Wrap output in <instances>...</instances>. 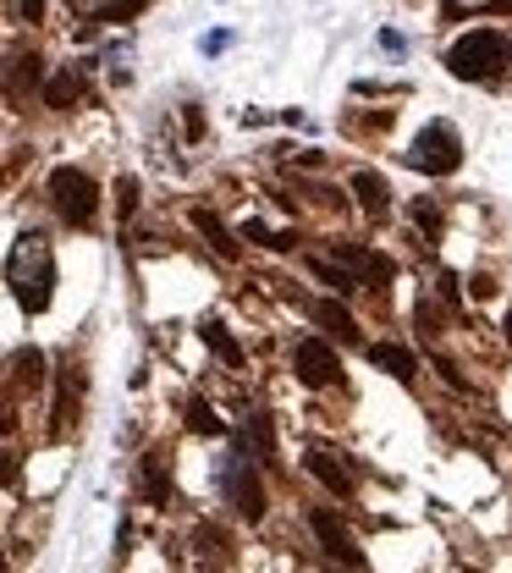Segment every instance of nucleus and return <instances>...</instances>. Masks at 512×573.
Masks as SVG:
<instances>
[{"mask_svg": "<svg viewBox=\"0 0 512 573\" xmlns=\"http://www.w3.org/2000/svg\"><path fill=\"white\" fill-rule=\"evenodd\" d=\"M6 281L28 314H45L50 298H55V253H50V237L45 232H22L12 243V260H6Z\"/></svg>", "mask_w": 512, "mask_h": 573, "instance_id": "f257e3e1", "label": "nucleus"}, {"mask_svg": "<svg viewBox=\"0 0 512 573\" xmlns=\"http://www.w3.org/2000/svg\"><path fill=\"white\" fill-rule=\"evenodd\" d=\"M507 61H512V39L501 28H474V34H463L446 50V72L463 78V83H491Z\"/></svg>", "mask_w": 512, "mask_h": 573, "instance_id": "f03ea898", "label": "nucleus"}, {"mask_svg": "<svg viewBox=\"0 0 512 573\" xmlns=\"http://www.w3.org/2000/svg\"><path fill=\"white\" fill-rule=\"evenodd\" d=\"M50 204L67 227H94V215H100V182L83 166H55L50 171Z\"/></svg>", "mask_w": 512, "mask_h": 573, "instance_id": "7ed1b4c3", "label": "nucleus"}, {"mask_svg": "<svg viewBox=\"0 0 512 573\" xmlns=\"http://www.w3.org/2000/svg\"><path fill=\"white\" fill-rule=\"evenodd\" d=\"M408 166L425 171V177H452V171L463 166L458 127H452V121H425V133L413 138V149H408Z\"/></svg>", "mask_w": 512, "mask_h": 573, "instance_id": "20e7f679", "label": "nucleus"}, {"mask_svg": "<svg viewBox=\"0 0 512 573\" xmlns=\"http://www.w3.org/2000/svg\"><path fill=\"white\" fill-rule=\"evenodd\" d=\"M331 248H336L342 270L353 276L359 286H380V293H386V286L397 281V265L386 260V253H375V248H364V243H331Z\"/></svg>", "mask_w": 512, "mask_h": 573, "instance_id": "39448f33", "label": "nucleus"}, {"mask_svg": "<svg viewBox=\"0 0 512 573\" xmlns=\"http://www.w3.org/2000/svg\"><path fill=\"white\" fill-rule=\"evenodd\" d=\"M293 370H298V380L303 386H331V380H342V359H336V347L331 342H319V336H303L298 347H293Z\"/></svg>", "mask_w": 512, "mask_h": 573, "instance_id": "423d86ee", "label": "nucleus"}, {"mask_svg": "<svg viewBox=\"0 0 512 573\" xmlns=\"http://www.w3.org/2000/svg\"><path fill=\"white\" fill-rule=\"evenodd\" d=\"M309 529H314L319 546H326V557H336L342 568H364V546H359L353 535H347V524H336V513L314 507V513H309Z\"/></svg>", "mask_w": 512, "mask_h": 573, "instance_id": "0eeeda50", "label": "nucleus"}, {"mask_svg": "<svg viewBox=\"0 0 512 573\" xmlns=\"http://www.w3.org/2000/svg\"><path fill=\"white\" fill-rule=\"evenodd\" d=\"M6 105L12 111H22L28 105V94H39V83H45V61H39V50H17V55H6Z\"/></svg>", "mask_w": 512, "mask_h": 573, "instance_id": "6e6552de", "label": "nucleus"}, {"mask_svg": "<svg viewBox=\"0 0 512 573\" xmlns=\"http://www.w3.org/2000/svg\"><path fill=\"white\" fill-rule=\"evenodd\" d=\"M309 474L319 486H331L336 496H353L359 491V469L347 463L342 453H331V447H309Z\"/></svg>", "mask_w": 512, "mask_h": 573, "instance_id": "1a4fd4ad", "label": "nucleus"}, {"mask_svg": "<svg viewBox=\"0 0 512 573\" xmlns=\"http://www.w3.org/2000/svg\"><path fill=\"white\" fill-rule=\"evenodd\" d=\"M227 491H232V502H237V513H243L248 524H260V519H265V486H260V474H253L248 463L227 469Z\"/></svg>", "mask_w": 512, "mask_h": 573, "instance_id": "9d476101", "label": "nucleus"}, {"mask_svg": "<svg viewBox=\"0 0 512 573\" xmlns=\"http://www.w3.org/2000/svg\"><path fill=\"white\" fill-rule=\"evenodd\" d=\"M187 220H194V227H199V237H204V243H210V248L220 253V260H237V253H243V243H237V232H232V227H227V220H220V215H215V210H204V204H199V210H194V215H187Z\"/></svg>", "mask_w": 512, "mask_h": 573, "instance_id": "9b49d317", "label": "nucleus"}, {"mask_svg": "<svg viewBox=\"0 0 512 573\" xmlns=\"http://www.w3.org/2000/svg\"><path fill=\"white\" fill-rule=\"evenodd\" d=\"M309 314H314V326H319V331H336L342 342H364L359 320H353V314H347L336 298H314V303H309Z\"/></svg>", "mask_w": 512, "mask_h": 573, "instance_id": "f8f14e48", "label": "nucleus"}, {"mask_svg": "<svg viewBox=\"0 0 512 573\" xmlns=\"http://www.w3.org/2000/svg\"><path fill=\"white\" fill-rule=\"evenodd\" d=\"M39 94H45V105H50V111H72V105L83 100V72H78V67H61L55 78H45V83H39Z\"/></svg>", "mask_w": 512, "mask_h": 573, "instance_id": "ddd939ff", "label": "nucleus"}, {"mask_svg": "<svg viewBox=\"0 0 512 573\" xmlns=\"http://www.w3.org/2000/svg\"><path fill=\"white\" fill-rule=\"evenodd\" d=\"M364 353H369L375 370H386V375H397V380H413V375H419V359H413L408 347H397V342H369Z\"/></svg>", "mask_w": 512, "mask_h": 573, "instance_id": "4468645a", "label": "nucleus"}, {"mask_svg": "<svg viewBox=\"0 0 512 573\" xmlns=\"http://www.w3.org/2000/svg\"><path fill=\"white\" fill-rule=\"evenodd\" d=\"M78 392H83V375H78V370H67V375H61V397H55L50 436H72V425H78Z\"/></svg>", "mask_w": 512, "mask_h": 573, "instance_id": "2eb2a0df", "label": "nucleus"}, {"mask_svg": "<svg viewBox=\"0 0 512 573\" xmlns=\"http://www.w3.org/2000/svg\"><path fill=\"white\" fill-rule=\"evenodd\" d=\"M353 194L369 215H386L392 210V182L380 177V171H353Z\"/></svg>", "mask_w": 512, "mask_h": 573, "instance_id": "dca6fc26", "label": "nucleus"}, {"mask_svg": "<svg viewBox=\"0 0 512 573\" xmlns=\"http://www.w3.org/2000/svg\"><path fill=\"white\" fill-rule=\"evenodd\" d=\"M138 486H144L149 502H166V496H171V458H166V453H149L144 469H138Z\"/></svg>", "mask_w": 512, "mask_h": 573, "instance_id": "f3484780", "label": "nucleus"}, {"mask_svg": "<svg viewBox=\"0 0 512 573\" xmlns=\"http://www.w3.org/2000/svg\"><path fill=\"white\" fill-rule=\"evenodd\" d=\"M253 447V458L260 463H276V425L270 413H248V430H243V453Z\"/></svg>", "mask_w": 512, "mask_h": 573, "instance_id": "a211bd4d", "label": "nucleus"}, {"mask_svg": "<svg viewBox=\"0 0 512 573\" xmlns=\"http://www.w3.org/2000/svg\"><path fill=\"white\" fill-rule=\"evenodd\" d=\"M194 552L204 568H232V546H227V535H220L215 524H199L194 529Z\"/></svg>", "mask_w": 512, "mask_h": 573, "instance_id": "6ab92c4d", "label": "nucleus"}, {"mask_svg": "<svg viewBox=\"0 0 512 573\" xmlns=\"http://www.w3.org/2000/svg\"><path fill=\"white\" fill-rule=\"evenodd\" d=\"M199 336H204V347H210V353H215L220 364H232V370L243 364V347L232 342V331L220 326V320H204V326H199Z\"/></svg>", "mask_w": 512, "mask_h": 573, "instance_id": "aec40b11", "label": "nucleus"}, {"mask_svg": "<svg viewBox=\"0 0 512 573\" xmlns=\"http://www.w3.org/2000/svg\"><path fill=\"white\" fill-rule=\"evenodd\" d=\"M154 6V0H105L100 12H94V28H116V22H133Z\"/></svg>", "mask_w": 512, "mask_h": 573, "instance_id": "412c9836", "label": "nucleus"}, {"mask_svg": "<svg viewBox=\"0 0 512 573\" xmlns=\"http://www.w3.org/2000/svg\"><path fill=\"white\" fill-rule=\"evenodd\" d=\"M17 386H22V392H39V386H45V353H39V347L17 353Z\"/></svg>", "mask_w": 512, "mask_h": 573, "instance_id": "4be33fe9", "label": "nucleus"}, {"mask_svg": "<svg viewBox=\"0 0 512 573\" xmlns=\"http://www.w3.org/2000/svg\"><path fill=\"white\" fill-rule=\"evenodd\" d=\"M309 265H314V276H319V281H326V286H331V293H336V298H353V293H359V281H353V276H347L342 265H331V260H309Z\"/></svg>", "mask_w": 512, "mask_h": 573, "instance_id": "5701e85b", "label": "nucleus"}, {"mask_svg": "<svg viewBox=\"0 0 512 573\" xmlns=\"http://www.w3.org/2000/svg\"><path fill=\"white\" fill-rule=\"evenodd\" d=\"M187 430H199V436H220V430H227V425H220V413L210 408V403H187Z\"/></svg>", "mask_w": 512, "mask_h": 573, "instance_id": "b1692460", "label": "nucleus"}, {"mask_svg": "<svg viewBox=\"0 0 512 573\" xmlns=\"http://www.w3.org/2000/svg\"><path fill=\"white\" fill-rule=\"evenodd\" d=\"M133 210H138V177H116V215L133 220Z\"/></svg>", "mask_w": 512, "mask_h": 573, "instance_id": "393cba45", "label": "nucleus"}, {"mask_svg": "<svg viewBox=\"0 0 512 573\" xmlns=\"http://www.w3.org/2000/svg\"><path fill=\"white\" fill-rule=\"evenodd\" d=\"M182 133H187V138H204V116H199V105H182Z\"/></svg>", "mask_w": 512, "mask_h": 573, "instance_id": "a878e982", "label": "nucleus"}, {"mask_svg": "<svg viewBox=\"0 0 512 573\" xmlns=\"http://www.w3.org/2000/svg\"><path fill=\"white\" fill-rule=\"evenodd\" d=\"M232 50V28H215V34H204V55H220Z\"/></svg>", "mask_w": 512, "mask_h": 573, "instance_id": "bb28decb", "label": "nucleus"}, {"mask_svg": "<svg viewBox=\"0 0 512 573\" xmlns=\"http://www.w3.org/2000/svg\"><path fill=\"white\" fill-rule=\"evenodd\" d=\"M413 220H419V227H430V232H441V210H435V204H425V199L413 204Z\"/></svg>", "mask_w": 512, "mask_h": 573, "instance_id": "cd10ccee", "label": "nucleus"}, {"mask_svg": "<svg viewBox=\"0 0 512 573\" xmlns=\"http://www.w3.org/2000/svg\"><path fill=\"white\" fill-rule=\"evenodd\" d=\"M435 370L446 375V386H452V392H463V386H468V380L458 375V364H452V359H435Z\"/></svg>", "mask_w": 512, "mask_h": 573, "instance_id": "c85d7f7f", "label": "nucleus"}, {"mask_svg": "<svg viewBox=\"0 0 512 573\" xmlns=\"http://www.w3.org/2000/svg\"><path fill=\"white\" fill-rule=\"evenodd\" d=\"M380 50H392V55H402V50H408V39L397 34V28H380Z\"/></svg>", "mask_w": 512, "mask_h": 573, "instance_id": "c756f323", "label": "nucleus"}, {"mask_svg": "<svg viewBox=\"0 0 512 573\" xmlns=\"http://www.w3.org/2000/svg\"><path fill=\"white\" fill-rule=\"evenodd\" d=\"M468 293H474V298H491V293H496V281H491V276H474V281H468Z\"/></svg>", "mask_w": 512, "mask_h": 573, "instance_id": "7c9ffc66", "label": "nucleus"}, {"mask_svg": "<svg viewBox=\"0 0 512 573\" xmlns=\"http://www.w3.org/2000/svg\"><path fill=\"white\" fill-rule=\"evenodd\" d=\"M12 430H17V408L0 403V436H12Z\"/></svg>", "mask_w": 512, "mask_h": 573, "instance_id": "2f4dec72", "label": "nucleus"}, {"mask_svg": "<svg viewBox=\"0 0 512 573\" xmlns=\"http://www.w3.org/2000/svg\"><path fill=\"white\" fill-rule=\"evenodd\" d=\"M12 480H17V458L0 453V486H12Z\"/></svg>", "mask_w": 512, "mask_h": 573, "instance_id": "473e14b6", "label": "nucleus"}, {"mask_svg": "<svg viewBox=\"0 0 512 573\" xmlns=\"http://www.w3.org/2000/svg\"><path fill=\"white\" fill-rule=\"evenodd\" d=\"M22 22H45V0H22Z\"/></svg>", "mask_w": 512, "mask_h": 573, "instance_id": "72a5a7b5", "label": "nucleus"}, {"mask_svg": "<svg viewBox=\"0 0 512 573\" xmlns=\"http://www.w3.org/2000/svg\"><path fill=\"white\" fill-rule=\"evenodd\" d=\"M485 12H501V17H507V12H512V0H491V6H485Z\"/></svg>", "mask_w": 512, "mask_h": 573, "instance_id": "f704fd0d", "label": "nucleus"}, {"mask_svg": "<svg viewBox=\"0 0 512 573\" xmlns=\"http://www.w3.org/2000/svg\"><path fill=\"white\" fill-rule=\"evenodd\" d=\"M501 336H507V342H512V314H507V326H501Z\"/></svg>", "mask_w": 512, "mask_h": 573, "instance_id": "c9c22d12", "label": "nucleus"}]
</instances>
